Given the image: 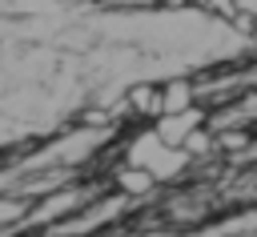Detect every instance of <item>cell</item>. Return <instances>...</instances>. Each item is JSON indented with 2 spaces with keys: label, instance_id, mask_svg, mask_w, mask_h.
<instances>
[{
  "label": "cell",
  "instance_id": "cell-1",
  "mask_svg": "<svg viewBox=\"0 0 257 237\" xmlns=\"http://www.w3.org/2000/svg\"><path fill=\"white\" fill-rule=\"evenodd\" d=\"M201 125H205V112H201V108H189V112H177V116H161V121L153 125V133H157L169 149H181Z\"/></svg>",
  "mask_w": 257,
  "mask_h": 237
},
{
  "label": "cell",
  "instance_id": "cell-2",
  "mask_svg": "<svg viewBox=\"0 0 257 237\" xmlns=\"http://www.w3.org/2000/svg\"><path fill=\"white\" fill-rule=\"evenodd\" d=\"M197 96H201V88H197L193 80H185V76L165 80V84H161V116H177V112L197 108ZM161 116H157V121H161Z\"/></svg>",
  "mask_w": 257,
  "mask_h": 237
},
{
  "label": "cell",
  "instance_id": "cell-3",
  "mask_svg": "<svg viewBox=\"0 0 257 237\" xmlns=\"http://www.w3.org/2000/svg\"><path fill=\"white\" fill-rule=\"evenodd\" d=\"M124 108L137 116H161V84H149V80L133 84L124 96Z\"/></svg>",
  "mask_w": 257,
  "mask_h": 237
},
{
  "label": "cell",
  "instance_id": "cell-5",
  "mask_svg": "<svg viewBox=\"0 0 257 237\" xmlns=\"http://www.w3.org/2000/svg\"><path fill=\"white\" fill-rule=\"evenodd\" d=\"M80 205V193L76 189H68V193H52L40 209H36V221H56V217H64L68 209H76Z\"/></svg>",
  "mask_w": 257,
  "mask_h": 237
},
{
  "label": "cell",
  "instance_id": "cell-6",
  "mask_svg": "<svg viewBox=\"0 0 257 237\" xmlns=\"http://www.w3.org/2000/svg\"><path fill=\"white\" fill-rule=\"evenodd\" d=\"M181 149H185L189 157H205V153H213V149H217V137H213L205 125H201V129H197V133H193V137H189Z\"/></svg>",
  "mask_w": 257,
  "mask_h": 237
},
{
  "label": "cell",
  "instance_id": "cell-4",
  "mask_svg": "<svg viewBox=\"0 0 257 237\" xmlns=\"http://www.w3.org/2000/svg\"><path fill=\"white\" fill-rule=\"evenodd\" d=\"M153 185H157V177H153L149 169H133V165H124V169L116 173V189H120L124 197H145V193H153Z\"/></svg>",
  "mask_w": 257,
  "mask_h": 237
},
{
  "label": "cell",
  "instance_id": "cell-7",
  "mask_svg": "<svg viewBox=\"0 0 257 237\" xmlns=\"http://www.w3.org/2000/svg\"><path fill=\"white\" fill-rule=\"evenodd\" d=\"M217 145H221L225 153H245V149H249V133H245V129H221Z\"/></svg>",
  "mask_w": 257,
  "mask_h": 237
}]
</instances>
